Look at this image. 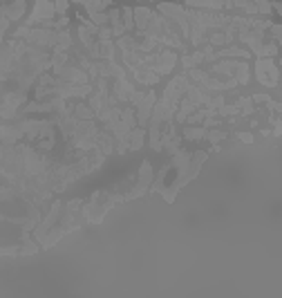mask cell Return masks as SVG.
<instances>
[{
	"instance_id": "1",
	"label": "cell",
	"mask_w": 282,
	"mask_h": 298,
	"mask_svg": "<svg viewBox=\"0 0 282 298\" xmlns=\"http://www.w3.org/2000/svg\"><path fill=\"white\" fill-rule=\"evenodd\" d=\"M54 74H56L58 81H63V83H69V85H85V83H90L88 72H85V70H81L79 65L65 63L63 68L54 70Z\"/></svg>"
},
{
	"instance_id": "2",
	"label": "cell",
	"mask_w": 282,
	"mask_h": 298,
	"mask_svg": "<svg viewBox=\"0 0 282 298\" xmlns=\"http://www.w3.org/2000/svg\"><path fill=\"white\" fill-rule=\"evenodd\" d=\"M256 74L260 83H264L267 88H275L278 85V68H275L273 58H258Z\"/></svg>"
},
{
	"instance_id": "3",
	"label": "cell",
	"mask_w": 282,
	"mask_h": 298,
	"mask_svg": "<svg viewBox=\"0 0 282 298\" xmlns=\"http://www.w3.org/2000/svg\"><path fill=\"white\" fill-rule=\"evenodd\" d=\"M56 16V7H54L52 0H36L34 3V12L27 18V27H36L43 20H52Z\"/></svg>"
},
{
	"instance_id": "4",
	"label": "cell",
	"mask_w": 282,
	"mask_h": 298,
	"mask_svg": "<svg viewBox=\"0 0 282 298\" xmlns=\"http://www.w3.org/2000/svg\"><path fill=\"white\" fill-rule=\"evenodd\" d=\"M155 104H157L155 92H148V94H144L139 99V104H137V123H139V128H144L146 123H148L150 112H153Z\"/></svg>"
},
{
	"instance_id": "5",
	"label": "cell",
	"mask_w": 282,
	"mask_h": 298,
	"mask_svg": "<svg viewBox=\"0 0 282 298\" xmlns=\"http://www.w3.org/2000/svg\"><path fill=\"white\" fill-rule=\"evenodd\" d=\"M150 180H153V169H150L148 161H144V166H141V171H139V184H137V188H134V191L128 195V200L130 197H137V195H141V193H146V188H148Z\"/></svg>"
},
{
	"instance_id": "6",
	"label": "cell",
	"mask_w": 282,
	"mask_h": 298,
	"mask_svg": "<svg viewBox=\"0 0 282 298\" xmlns=\"http://www.w3.org/2000/svg\"><path fill=\"white\" fill-rule=\"evenodd\" d=\"M58 213H61V202H54V207H52V211H50V215H47L45 222H43L39 229H36V238H39L41 242L45 240V234H47V231H50L52 226L56 224V220H58L56 215H58Z\"/></svg>"
},
{
	"instance_id": "7",
	"label": "cell",
	"mask_w": 282,
	"mask_h": 298,
	"mask_svg": "<svg viewBox=\"0 0 282 298\" xmlns=\"http://www.w3.org/2000/svg\"><path fill=\"white\" fill-rule=\"evenodd\" d=\"M112 92H115V99L117 101H130L134 94V88L128 83V79H117L115 81V88H112Z\"/></svg>"
},
{
	"instance_id": "8",
	"label": "cell",
	"mask_w": 282,
	"mask_h": 298,
	"mask_svg": "<svg viewBox=\"0 0 282 298\" xmlns=\"http://www.w3.org/2000/svg\"><path fill=\"white\" fill-rule=\"evenodd\" d=\"M132 16H134V27H137L139 31H144L146 27H148V20H150V16H153V12L146 7H137V9H132Z\"/></svg>"
},
{
	"instance_id": "9",
	"label": "cell",
	"mask_w": 282,
	"mask_h": 298,
	"mask_svg": "<svg viewBox=\"0 0 282 298\" xmlns=\"http://www.w3.org/2000/svg\"><path fill=\"white\" fill-rule=\"evenodd\" d=\"M213 56H215V58H220V56H240V58H249V56H251V52H249V50H242V47H226V50H215Z\"/></svg>"
},
{
	"instance_id": "10",
	"label": "cell",
	"mask_w": 282,
	"mask_h": 298,
	"mask_svg": "<svg viewBox=\"0 0 282 298\" xmlns=\"http://www.w3.org/2000/svg\"><path fill=\"white\" fill-rule=\"evenodd\" d=\"M72 115L77 117L79 121H85V119H94V110H92L90 106H85V104H79V106L72 108Z\"/></svg>"
},
{
	"instance_id": "11",
	"label": "cell",
	"mask_w": 282,
	"mask_h": 298,
	"mask_svg": "<svg viewBox=\"0 0 282 298\" xmlns=\"http://www.w3.org/2000/svg\"><path fill=\"white\" fill-rule=\"evenodd\" d=\"M235 81L237 83H249V63L246 61H237V68H235Z\"/></svg>"
},
{
	"instance_id": "12",
	"label": "cell",
	"mask_w": 282,
	"mask_h": 298,
	"mask_svg": "<svg viewBox=\"0 0 282 298\" xmlns=\"http://www.w3.org/2000/svg\"><path fill=\"white\" fill-rule=\"evenodd\" d=\"M121 16H123V29L130 31L134 27V16H132V9L130 7H123L121 9Z\"/></svg>"
},
{
	"instance_id": "13",
	"label": "cell",
	"mask_w": 282,
	"mask_h": 298,
	"mask_svg": "<svg viewBox=\"0 0 282 298\" xmlns=\"http://www.w3.org/2000/svg\"><path fill=\"white\" fill-rule=\"evenodd\" d=\"M184 137L186 139H202L206 137V128H184Z\"/></svg>"
},
{
	"instance_id": "14",
	"label": "cell",
	"mask_w": 282,
	"mask_h": 298,
	"mask_svg": "<svg viewBox=\"0 0 282 298\" xmlns=\"http://www.w3.org/2000/svg\"><path fill=\"white\" fill-rule=\"evenodd\" d=\"M108 7H110V0H92L88 7H85V12H103Z\"/></svg>"
},
{
	"instance_id": "15",
	"label": "cell",
	"mask_w": 282,
	"mask_h": 298,
	"mask_svg": "<svg viewBox=\"0 0 282 298\" xmlns=\"http://www.w3.org/2000/svg\"><path fill=\"white\" fill-rule=\"evenodd\" d=\"M204 61V54L202 52H195L193 54V56H184V68H195V65H197V63H202Z\"/></svg>"
},
{
	"instance_id": "16",
	"label": "cell",
	"mask_w": 282,
	"mask_h": 298,
	"mask_svg": "<svg viewBox=\"0 0 282 298\" xmlns=\"http://www.w3.org/2000/svg\"><path fill=\"white\" fill-rule=\"evenodd\" d=\"M88 16H90V20H92V23H94L96 27H101V25L108 23V14H105V12H88Z\"/></svg>"
},
{
	"instance_id": "17",
	"label": "cell",
	"mask_w": 282,
	"mask_h": 298,
	"mask_svg": "<svg viewBox=\"0 0 282 298\" xmlns=\"http://www.w3.org/2000/svg\"><path fill=\"white\" fill-rule=\"evenodd\" d=\"M206 137H208V142H213V144H218V142H222V139L226 137V133H220V130H206Z\"/></svg>"
},
{
	"instance_id": "18",
	"label": "cell",
	"mask_w": 282,
	"mask_h": 298,
	"mask_svg": "<svg viewBox=\"0 0 282 298\" xmlns=\"http://www.w3.org/2000/svg\"><path fill=\"white\" fill-rule=\"evenodd\" d=\"M54 7H56V14L65 16V12H67V7H69V3H67V0H54Z\"/></svg>"
},
{
	"instance_id": "19",
	"label": "cell",
	"mask_w": 282,
	"mask_h": 298,
	"mask_svg": "<svg viewBox=\"0 0 282 298\" xmlns=\"http://www.w3.org/2000/svg\"><path fill=\"white\" fill-rule=\"evenodd\" d=\"M269 29L273 31V39H275V41H282V39H280V36H282V31H280V25H273V23H271V27H269Z\"/></svg>"
},
{
	"instance_id": "20",
	"label": "cell",
	"mask_w": 282,
	"mask_h": 298,
	"mask_svg": "<svg viewBox=\"0 0 282 298\" xmlns=\"http://www.w3.org/2000/svg\"><path fill=\"white\" fill-rule=\"evenodd\" d=\"M237 137H240V142H244V144H253V137L249 133H240Z\"/></svg>"
},
{
	"instance_id": "21",
	"label": "cell",
	"mask_w": 282,
	"mask_h": 298,
	"mask_svg": "<svg viewBox=\"0 0 282 298\" xmlns=\"http://www.w3.org/2000/svg\"><path fill=\"white\" fill-rule=\"evenodd\" d=\"M72 3H79V5H83V7H88L92 0H72Z\"/></svg>"
}]
</instances>
